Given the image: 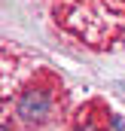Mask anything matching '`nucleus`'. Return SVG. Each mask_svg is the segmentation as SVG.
I'll use <instances>...</instances> for the list:
<instances>
[{
    "instance_id": "nucleus-1",
    "label": "nucleus",
    "mask_w": 125,
    "mask_h": 131,
    "mask_svg": "<svg viewBox=\"0 0 125 131\" xmlns=\"http://www.w3.org/2000/svg\"><path fill=\"white\" fill-rule=\"evenodd\" d=\"M18 116L25 119V122H46L49 119V113H52V98H49V92H43V89H31V92H22V98H18Z\"/></svg>"
},
{
    "instance_id": "nucleus-2",
    "label": "nucleus",
    "mask_w": 125,
    "mask_h": 131,
    "mask_svg": "<svg viewBox=\"0 0 125 131\" xmlns=\"http://www.w3.org/2000/svg\"><path fill=\"white\" fill-rule=\"evenodd\" d=\"M113 89H116V92H119V95L125 98V82H113Z\"/></svg>"
}]
</instances>
